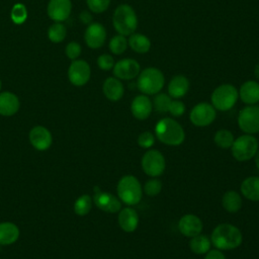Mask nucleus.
I'll use <instances>...</instances> for the list:
<instances>
[{"instance_id":"c85d7f7f","label":"nucleus","mask_w":259,"mask_h":259,"mask_svg":"<svg viewBox=\"0 0 259 259\" xmlns=\"http://www.w3.org/2000/svg\"><path fill=\"white\" fill-rule=\"evenodd\" d=\"M67 36V28L63 22H54L48 28V37L54 44L62 42Z\"/></svg>"},{"instance_id":"f03ea898","label":"nucleus","mask_w":259,"mask_h":259,"mask_svg":"<svg viewBox=\"0 0 259 259\" xmlns=\"http://www.w3.org/2000/svg\"><path fill=\"white\" fill-rule=\"evenodd\" d=\"M155 137L164 145L176 147L185 140V132L182 125L172 117H163L155 125Z\"/></svg>"},{"instance_id":"473e14b6","label":"nucleus","mask_w":259,"mask_h":259,"mask_svg":"<svg viewBox=\"0 0 259 259\" xmlns=\"http://www.w3.org/2000/svg\"><path fill=\"white\" fill-rule=\"evenodd\" d=\"M27 8L23 3H15L10 10V18L14 24H22L27 19Z\"/></svg>"},{"instance_id":"0eeeda50","label":"nucleus","mask_w":259,"mask_h":259,"mask_svg":"<svg viewBox=\"0 0 259 259\" xmlns=\"http://www.w3.org/2000/svg\"><path fill=\"white\" fill-rule=\"evenodd\" d=\"M230 149L235 160L245 162L254 158L257 150L259 149V143L253 135L244 134L235 139Z\"/></svg>"},{"instance_id":"423d86ee","label":"nucleus","mask_w":259,"mask_h":259,"mask_svg":"<svg viewBox=\"0 0 259 259\" xmlns=\"http://www.w3.org/2000/svg\"><path fill=\"white\" fill-rule=\"evenodd\" d=\"M239 98L238 89L229 83L218 86L210 95L211 105L219 111H228L232 109Z\"/></svg>"},{"instance_id":"f8f14e48","label":"nucleus","mask_w":259,"mask_h":259,"mask_svg":"<svg viewBox=\"0 0 259 259\" xmlns=\"http://www.w3.org/2000/svg\"><path fill=\"white\" fill-rule=\"evenodd\" d=\"M141 72V66L138 61L131 58L121 59L117 62H115L112 73L113 76L116 77L119 80L130 81L138 77V75Z\"/></svg>"},{"instance_id":"f3484780","label":"nucleus","mask_w":259,"mask_h":259,"mask_svg":"<svg viewBox=\"0 0 259 259\" xmlns=\"http://www.w3.org/2000/svg\"><path fill=\"white\" fill-rule=\"evenodd\" d=\"M28 138L31 146L38 151L48 150L53 143L51 132L42 125H35L32 127L29 132Z\"/></svg>"},{"instance_id":"bb28decb","label":"nucleus","mask_w":259,"mask_h":259,"mask_svg":"<svg viewBox=\"0 0 259 259\" xmlns=\"http://www.w3.org/2000/svg\"><path fill=\"white\" fill-rule=\"evenodd\" d=\"M127 45L134 52L138 54H146L151 49L150 38L143 33L134 32L128 35Z\"/></svg>"},{"instance_id":"6ab92c4d","label":"nucleus","mask_w":259,"mask_h":259,"mask_svg":"<svg viewBox=\"0 0 259 259\" xmlns=\"http://www.w3.org/2000/svg\"><path fill=\"white\" fill-rule=\"evenodd\" d=\"M140 218L137 210L131 206L121 207L117 214V223L119 228L125 233H133L139 226Z\"/></svg>"},{"instance_id":"39448f33","label":"nucleus","mask_w":259,"mask_h":259,"mask_svg":"<svg viewBox=\"0 0 259 259\" xmlns=\"http://www.w3.org/2000/svg\"><path fill=\"white\" fill-rule=\"evenodd\" d=\"M136 85L142 94L148 96L155 95L163 89L165 85V77L160 69L148 67L140 72Z\"/></svg>"},{"instance_id":"6e6552de","label":"nucleus","mask_w":259,"mask_h":259,"mask_svg":"<svg viewBox=\"0 0 259 259\" xmlns=\"http://www.w3.org/2000/svg\"><path fill=\"white\" fill-rule=\"evenodd\" d=\"M141 167L146 175L150 177H159L166 169L165 157L156 149H148L142 157Z\"/></svg>"},{"instance_id":"aec40b11","label":"nucleus","mask_w":259,"mask_h":259,"mask_svg":"<svg viewBox=\"0 0 259 259\" xmlns=\"http://www.w3.org/2000/svg\"><path fill=\"white\" fill-rule=\"evenodd\" d=\"M102 92L104 96L110 101H118L124 94V86L121 80L116 77H107L102 84Z\"/></svg>"},{"instance_id":"ddd939ff","label":"nucleus","mask_w":259,"mask_h":259,"mask_svg":"<svg viewBox=\"0 0 259 259\" xmlns=\"http://www.w3.org/2000/svg\"><path fill=\"white\" fill-rule=\"evenodd\" d=\"M95 193L92 197L93 203L102 211L108 213H115L121 209L120 199L110 192L103 191L98 187H95Z\"/></svg>"},{"instance_id":"2f4dec72","label":"nucleus","mask_w":259,"mask_h":259,"mask_svg":"<svg viewBox=\"0 0 259 259\" xmlns=\"http://www.w3.org/2000/svg\"><path fill=\"white\" fill-rule=\"evenodd\" d=\"M128 45H127V39L126 36L122 35V34H115L114 36H112L109 40L108 44V48L109 51L113 54V55H122L125 50L127 49Z\"/></svg>"},{"instance_id":"412c9836","label":"nucleus","mask_w":259,"mask_h":259,"mask_svg":"<svg viewBox=\"0 0 259 259\" xmlns=\"http://www.w3.org/2000/svg\"><path fill=\"white\" fill-rule=\"evenodd\" d=\"M189 80L184 75H175L168 83V95L172 99H180L185 96L189 90Z\"/></svg>"},{"instance_id":"9b49d317","label":"nucleus","mask_w":259,"mask_h":259,"mask_svg":"<svg viewBox=\"0 0 259 259\" xmlns=\"http://www.w3.org/2000/svg\"><path fill=\"white\" fill-rule=\"evenodd\" d=\"M91 77L90 65L82 59H77L71 62L68 68V79L74 86L81 87L88 83Z\"/></svg>"},{"instance_id":"a211bd4d","label":"nucleus","mask_w":259,"mask_h":259,"mask_svg":"<svg viewBox=\"0 0 259 259\" xmlns=\"http://www.w3.org/2000/svg\"><path fill=\"white\" fill-rule=\"evenodd\" d=\"M153 111L152 100L148 95H137L131 102V112L136 119L145 120Z\"/></svg>"},{"instance_id":"4468645a","label":"nucleus","mask_w":259,"mask_h":259,"mask_svg":"<svg viewBox=\"0 0 259 259\" xmlns=\"http://www.w3.org/2000/svg\"><path fill=\"white\" fill-rule=\"evenodd\" d=\"M106 29L100 22H91L86 26L84 32V40L88 48L92 50L100 49L106 40Z\"/></svg>"},{"instance_id":"f704fd0d","label":"nucleus","mask_w":259,"mask_h":259,"mask_svg":"<svg viewBox=\"0 0 259 259\" xmlns=\"http://www.w3.org/2000/svg\"><path fill=\"white\" fill-rule=\"evenodd\" d=\"M162 187V181L157 177H152L145 182L143 192H145L148 196H156L161 192Z\"/></svg>"},{"instance_id":"5701e85b","label":"nucleus","mask_w":259,"mask_h":259,"mask_svg":"<svg viewBox=\"0 0 259 259\" xmlns=\"http://www.w3.org/2000/svg\"><path fill=\"white\" fill-rule=\"evenodd\" d=\"M238 91L240 99L245 104L253 105L259 102V83L257 81H245Z\"/></svg>"},{"instance_id":"f257e3e1","label":"nucleus","mask_w":259,"mask_h":259,"mask_svg":"<svg viewBox=\"0 0 259 259\" xmlns=\"http://www.w3.org/2000/svg\"><path fill=\"white\" fill-rule=\"evenodd\" d=\"M211 245L219 250L229 251L237 249L243 242V235L239 228L230 224H219L210 235Z\"/></svg>"},{"instance_id":"e433bc0d","label":"nucleus","mask_w":259,"mask_h":259,"mask_svg":"<svg viewBox=\"0 0 259 259\" xmlns=\"http://www.w3.org/2000/svg\"><path fill=\"white\" fill-rule=\"evenodd\" d=\"M155 135L150 131H145L141 133L137 139L138 145L143 149H151L155 144Z\"/></svg>"},{"instance_id":"c03bdc74","label":"nucleus","mask_w":259,"mask_h":259,"mask_svg":"<svg viewBox=\"0 0 259 259\" xmlns=\"http://www.w3.org/2000/svg\"><path fill=\"white\" fill-rule=\"evenodd\" d=\"M1 88H2V81H1V79H0V91H1Z\"/></svg>"},{"instance_id":"c756f323","label":"nucleus","mask_w":259,"mask_h":259,"mask_svg":"<svg viewBox=\"0 0 259 259\" xmlns=\"http://www.w3.org/2000/svg\"><path fill=\"white\" fill-rule=\"evenodd\" d=\"M235 141L234 135L231 131L222 128L215 132L213 136L214 144L221 149H230Z\"/></svg>"},{"instance_id":"dca6fc26","label":"nucleus","mask_w":259,"mask_h":259,"mask_svg":"<svg viewBox=\"0 0 259 259\" xmlns=\"http://www.w3.org/2000/svg\"><path fill=\"white\" fill-rule=\"evenodd\" d=\"M202 229V221L193 213H186L178 221V231L185 237L192 238L198 234H201Z\"/></svg>"},{"instance_id":"7ed1b4c3","label":"nucleus","mask_w":259,"mask_h":259,"mask_svg":"<svg viewBox=\"0 0 259 259\" xmlns=\"http://www.w3.org/2000/svg\"><path fill=\"white\" fill-rule=\"evenodd\" d=\"M138 16L135 9L128 4L118 5L112 14V25L118 34L128 36L138 28Z\"/></svg>"},{"instance_id":"79ce46f5","label":"nucleus","mask_w":259,"mask_h":259,"mask_svg":"<svg viewBox=\"0 0 259 259\" xmlns=\"http://www.w3.org/2000/svg\"><path fill=\"white\" fill-rule=\"evenodd\" d=\"M79 19L82 23L88 25L90 24L91 22H93V17H92V14L87 11V10H83L80 14H79Z\"/></svg>"},{"instance_id":"4c0bfd02","label":"nucleus","mask_w":259,"mask_h":259,"mask_svg":"<svg viewBox=\"0 0 259 259\" xmlns=\"http://www.w3.org/2000/svg\"><path fill=\"white\" fill-rule=\"evenodd\" d=\"M82 53V47L77 41H70L67 44L65 48V54L71 61L79 59L80 55Z\"/></svg>"},{"instance_id":"37998d69","label":"nucleus","mask_w":259,"mask_h":259,"mask_svg":"<svg viewBox=\"0 0 259 259\" xmlns=\"http://www.w3.org/2000/svg\"><path fill=\"white\" fill-rule=\"evenodd\" d=\"M254 162H255V165L257 167V169L259 170V149L257 150L255 156H254Z\"/></svg>"},{"instance_id":"4be33fe9","label":"nucleus","mask_w":259,"mask_h":259,"mask_svg":"<svg viewBox=\"0 0 259 259\" xmlns=\"http://www.w3.org/2000/svg\"><path fill=\"white\" fill-rule=\"evenodd\" d=\"M20 107V101L16 94L10 91L0 92V115H14Z\"/></svg>"},{"instance_id":"a19ab883","label":"nucleus","mask_w":259,"mask_h":259,"mask_svg":"<svg viewBox=\"0 0 259 259\" xmlns=\"http://www.w3.org/2000/svg\"><path fill=\"white\" fill-rule=\"evenodd\" d=\"M204 258L203 259H226V256L225 254L223 253L222 250H219V249H210L208 252H206L204 254Z\"/></svg>"},{"instance_id":"20e7f679","label":"nucleus","mask_w":259,"mask_h":259,"mask_svg":"<svg viewBox=\"0 0 259 259\" xmlns=\"http://www.w3.org/2000/svg\"><path fill=\"white\" fill-rule=\"evenodd\" d=\"M117 197L127 206L140 203L143 198V188L139 179L134 175L122 176L116 185Z\"/></svg>"},{"instance_id":"9d476101","label":"nucleus","mask_w":259,"mask_h":259,"mask_svg":"<svg viewBox=\"0 0 259 259\" xmlns=\"http://www.w3.org/2000/svg\"><path fill=\"white\" fill-rule=\"evenodd\" d=\"M217 117V110L208 102H199L195 104L189 113V120L198 127H204L211 124Z\"/></svg>"},{"instance_id":"b1692460","label":"nucleus","mask_w":259,"mask_h":259,"mask_svg":"<svg viewBox=\"0 0 259 259\" xmlns=\"http://www.w3.org/2000/svg\"><path fill=\"white\" fill-rule=\"evenodd\" d=\"M241 194L250 201H259V176L245 178L240 186Z\"/></svg>"},{"instance_id":"a878e982","label":"nucleus","mask_w":259,"mask_h":259,"mask_svg":"<svg viewBox=\"0 0 259 259\" xmlns=\"http://www.w3.org/2000/svg\"><path fill=\"white\" fill-rule=\"evenodd\" d=\"M243 204L241 194L236 190H227L222 197V205L230 213L238 212Z\"/></svg>"},{"instance_id":"cd10ccee","label":"nucleus","mask_w":259,"mask_h":259,"mask_svg":"<svg viewBox=\"0 0 259 259\" xmlns=\"http://www.w3.org/2000/svg\"><path fill=\"white\" fill-rule=\"evenodd\" d=\"M210 247H211L210 238H208L205 235L198 234V235L190 238L189 248L194 254L204 255L206 252H208L210 250Z\"/></svg>"},{"instance_id":"72a5a7b5","label":"nucleus","mask_w":259,"mask_h":259,"mask_svg":"<svg viewBox=\"0 0 259 259\" xmlns=\"http://www.w3.org/2000/svg\"><path fill=\"white\" fill-rule=\"evenodd\" d=\"M171 100H172V98L168 94L159 92L154 95V98L152 100L153 109L160 113L168 112V108L171 103Z\"/></svg>"},{"instance_id":"393cba45","label":"nucleus","mask_w":259,"mask_h":259,"mask_svg":"<svg viewBox=\"0 0 259 259\" xmlns=\"http://www.w3.org/2000/svg\"><path fill=\"white\" fill-rule=\"evenodd\" d=\"M19 238L18 227L11 222L0 223V245H11Z\"/></svg>"},{"instance_id":"1a4fd4ad","label":"nucleus","mask_w":259,"mask_h":259,"mask_svg":"<svg viewBox=\"0 0 259 259\" xmlns=\"http://www.w3.org/2000/svg\"><path fill=\"white\" fill-rule=\"evenodd\" d=\"M238 125L240 130L249 135L259 133V105H247L238 114Z\"/></svg>"},{"instance_id":"2eb2a0df","label":"nucleus","mask_w":259,"mask_h":259,"mask_svg":"<svg viewBox=\"0 0 259 259\" xmlns=\"http://www.w3.org/2000/svg\"><path fill=\"white\" fill-rule=\"evenodd\" d=\"M71 0H50L47 5V14L54 22H63L72 12Z\"/></svg>"},{"instance_id":"ea45409f","label":"nucleus","mask_w":259,"mask_h":259,"mask_svg":"<svg viewBox=\"0 0 259 259\" xmlns=\"http://www.w3.org/2000/svg\"><path fill=\"white\" fill-rule=\"evenodd\" d=\"M185 110H186L185 104L181 100H179V99H172L171 100V103H170L169 108H168V112L172 116L179 117V116L184 114Z\"/></svg>"},{"instance_id":"c9c22d12","label":"nucleus","mask_w":259,"mask_h":259,"mask_svg":"<svg viewBox=\"0 0 259 259\" xmlns=\"http://www.w3.org/2000/svg\"><path fill=\"white\" fill-rule=\"evenodd\" d=\"M88 9L93 13H102L106 11L110 5V0H85Z\"/></svg>"},{"instance_id":"58836bf2","label":"nucleus","mask_w":259,"mask_h":259,"mask_svg":"<svg viewBox=\"0 0 259 259\" xmlns=\"http://www.w3.org/2000/svg\"><path fill=\"white\" fill-rule=\"evenodd\" d=\"M97 66L100 70L102 71H109L113 68L115 62L114 59L111 55L109 54H101L98 58H97Z\"/></svg>"},{"instance_id":"7c9ffc66","label":"nucleus","mask_w":259,"mask_h":259,"mask_svg":"<svg viewBox=\"0 0 259 259\" xmlns=\"http://www.w3.org/2000/svg\"><path fill=\"white\" fill-rule=\"evenodd\" d=\"M93 199L89 194L80 195L74 202V211L76 214L83 217L89 213L92 208Z\"/></svg>"}]
</instances>
